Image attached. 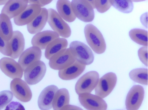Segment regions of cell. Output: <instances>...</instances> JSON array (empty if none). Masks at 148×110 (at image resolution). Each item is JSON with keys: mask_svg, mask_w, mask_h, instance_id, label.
Returning <instances> with one entry per match:
<instances>
[{"mask_svg": "<svg viewBox=\"0 0 148 110\" xmlns=\"http://www.w3.org/2000/svg\"><path fill=\"white\" fill-rule=\"evenodd\" d=\"M84 33L87 42L96 53H104L106 45L103 37L100 31L91 24L86 25L84 28Z\"/></svg>", "mask_w": 148, "mask_h": 110, "instance_id": "1", "label": "cell"}, {"mask_svg": "<svg viewBox=\"0 0 148 110\" xmlns=\"http://www.w3.org/2000/svg\"><path fill=\"white\" fill-rule=\"evenodd\" d=\"M69 49L75 60L80 63L86 65L93 62V54L90 48L84 43L73 41L70 44Z\"/></svg>", "mask_w": 148, "mask_h": 110, "instance_id": "2", "label": "cell"}, {"mask_svg": "<svg viewBox=\"0 0 148 110\" xmlns=\"http://www.w3.org/2000/svg\"><path fill=\"white\" fill-rule=\"evenodd\" d=\"M46 67L43 61H36L27 66L24 71L25 82L28 85L36 84L40 81L44 76Z\"/></svg>", "mask_w": 148, "mask_h": 110, "instance_id": "3", "label": "cell"}, {"mask_svg": "<svg viewBox=\"0 0 148 110\" xmlns=\"http://www.w3.org/2000/svg\"><path fill=\"white\" fill-rule=\"evenodd\" d=\"M47 10L48 15L47 21L53 31L62 37H69L71 30L67 23L55 10L51 8Z\"/></svg>", "mask_w": 148, "mask_h": 110, "instance_id": "4", "label": "cell"}, {"mask_svg": "<svg viewBox=\"0 0 148 110\" xmlns=\"http://www.w3.org/2000/svg\"><path fill=\"white\" fill-rule=\"evenodd\" d=\"M71 5L76 17L85 22L93 20L95 16L94 9L88 0H73Z\"/></svg>", "mask_w": 148, "mask_h": 110, "instance_id": "5", "label": "cell"}, {"mask_svg": "<svg viewBox=\"0 0 148 110\" xmlns=\"http://www.w3.org/2000/svg\"><path fill=\"white\" fill-rule=\"evenodd\" d=\"M99 73L95 71L88 72L82 76L76 82L75 90L79 95L90 93L96 87L99 79Z\"/></svg>", "mask_w": 148, "mask_h": 110, "instance_id": "6", "label": "cell"}, {"mask_svg": "<svg viewBox=\"0 0 148 110\" xmlns=\"http://www.w3.org/2000/svg\"><path fill=\"white\" fill-rule=\"evenodd\" d=\"M117 80L116 74L110 72L99 79L95 88L96 95L103 98L108 96L115 87Z\"/></svg>", "mask_w": 148, "mask_h": 110, "instance_id": "7", "label": "cell"}, {"mask_svg": "<svg viewBox=\"0 0 148 110\" xmlns=\"http://www.w3.org/2000/svg\"><path fill=\"white\" fill-rule=\"evenodd\" d=\"M69 48L62 50L52 56L49 60V65L52 69L59 70L68 67L75 61Z\"/></svg>", "mask_w": 148, "mask_h": 110, "instance_id": "8", "label": "cell"}, {"mask_svg": "<svg viewBox=\"0 0 148 110\" xmlns=\"http://www.w3.org/2000/svg\"><path fill=\"white\" fill-rule=\"evenodd\" d=\"M10 89L14 96L22 102H28L32 98V92L29 87L20 78H15L12 80Z\"/></svg>", "mask_w": 148, "mask_h": 110, "instance_id": "9", "label": "cell"}, {"mask_svg": "<svg viewBox=\"0 0 148 110\" xmlns=\"http://www.w3.org/2000/svg\"><path fill=\"white\" fill-rule=\"evenodd\" d=\"M145 91L143 87L139 85L133 86L128 92L125 100L127 110H138L143 100Z\"/></svg>", "mask_w": 148, "mask_h": 110, "instance_id": "10", "label": "cell"}, {"mask_svg": "<svg viewBox=\"0 0 148 110\" xmlns=\"http://www.w3.org/2000/svg\"><path fill=\"white\" fill-rule=\"evenodd\" d=\"M79 95L81 104L88 110H106L107 105L99 96L90 93H84Z\"/></svg>", "mask_w": 148, "mask_h": 110, "instance_id": "11", "label": "cell"}, {"mask_svg": "<svg viewBox=\"0 0 148 110\" xmlns=\"http://www.w3.org/2000/svg\"><path fill=\"white\" fill-rule=\"evenodd\" d=\"M0 69L7 76L14 79L21 78L23 70L19 64L14 59L3 57L0 59Z\"/></svg>", "mask_w": 148, "mask_h": 110, "instance_id": "12", "label": "cell"}, {"mask_svg": "<svg viewBox=\"0 0 148 110\" xmlns=\"http://www.w3.org/2000/svg\"><path fill=\"white\" fill-rule=\"evenodd\" d=\"M41 10V7L37 4H29L23 11L14 18V22L18 26L27 25L39 14Z\"/></svg>", "mask_w": 148, "mask_h": 110, "instance_id": "13", "label": "cell"}, {"mask_svg": "<svg viewBox=\"0 0 148 110\" xmlns=\"http://www.w3.org/2000/svg\"><path fill=\"white\" fill-rule=\"evenodd\" d=\"M58 90L54 85H49L40 93L38 100V104L41 110H49L52 108L53 100L55 94Z\"/></svg>", "mask_w": 148, "mask_h": 110, "instance_id": "14", "label": "cell"}, {"mask_svg": "<svg viewBox=\"0 0 148 110\" xmlns=\"http://www.w3.org/2000/svg\"><path fill=\"white\" fill-rule=\"evenodd\" d=\"M28 3L27 0H10L3 8L1 13L6 15L10 19L20 14L25 9Z\"/></svg>", "mask_w": 148, "mask_h": 110, "instance_id": "15", "label": "cell"}, {"mask_svg": "<svg viewBox=\"0 0 148 110\" xmlns=\"http://www.w3.org/2000/svg\"><path fill=\"white\" fill-rule=\"evenodd\" d=\"M41 56V50L37 47L32 46L23 52L19 57L18 63L24 71L30 64L40 60Z\"/></svg>", "mask_w": 148, "mask_h": 110, "instance_id": "16", "label": "cell"}, {"mask_svg": "<svg viewBox=\"0 0 148 110\" xmlns=\"http://www.w3.org/2000/svg\"><path fill=\"white\" fill-rule=\"evenodd\" d=\"M59 38V34L54 31H44L36 34L32 38L31 43L33 46L43 50L51 42Z\"/></svg>", "mask_w": 148, "mask_h": 110, "instance_id": "17", "label": "cell"}, {"mask_svg": "<svg viewBox=\"0 0 148 110\" xmlns=\"http://www.w3.org/2000/svg\"><path fill=\"white\" fill-rule=\"evenodd\" d=\"M12 50L10 57L13 59L18 58L24 51L25 41L23 35L20 31H13L12 36L9 41Z\"/></svg>", "mask_w": 148, "mask_h": 110, "instance_id": "18", "label": "cell"}, {"mask_svg": "<svg viewBox=\"0 0 148 110\" xmlns=\"http://www.w3.org/2000/svg\"><path fill=\"white\" fill-rule=\"evenodd\" d=\"M48 15V10L44 8H41L39 14L27 25V29L28 32L31 34H35L40 32L46 23Z\"/></svg>", "mask_w": 148, "mask_h": 110, "instance_id": "19", "label": "cell"}, {"mask_svg": "<svg viewBox=\"0 0 148 110\" xmlns=\"http://www.w3.org/2000/svg\"><path fill=\"white\" fill-rule=\"evenodd\" d=\"M86 65L76 61L71 65L64 69L60 70L58 75L61 79L69 80L79 76L84 71Z\"/></svg>", "mask_w": 148, "mask_h": 110, "instance_id": "20", "label": "cell"}, {"mask_svg": "<svg viewBox=\"0 0 148 110\" xmlns=\"http://www.w3.org/2000/svg\"><path fill=\"white\" fill-rule=\"evenodd\" d=\"M56 8L59 14L66 21L71 22L76 19L71 7V2L69 0L58 1Z\"/></svg>", "mask_w": 148, "mask_h": 110, "instance_id": "21", "label": "cell"}, {"mask_svg": "<svg viewBox=\"0 0 148 110\" xmlns=\"http://www.w3.org/2000/svg\"><path fill=\"white\" fill-rule=\"evenodd\" d=\"M68 41L64 38H59L55 39L46 47L45 53V58L49 60L54 55L60 51L66 48Z\"/></svg>", "mask_w": 148, "mask_h": 110, "instance_id": "22", "label": "cell"}, {"mask_svg": "<svg viewBox=\"0 0 148 110\" xmlns=\"http://www.w3.org/2000/svg\"><path fill=\"white\" fill-rule=\"evenodd\" d=\"M70 95L68 90L62 88L57 91L54 96L53 103V110H60L65 105L69 104Z\"/></svg>", "mask_w": 148, "mask_h": 110, "instance_id": "23", "label": "cell"}, {"mask_svg": "<svg viewBox=\"0 0 148 110\" xmlns=\"http://www.w3.org/2000/svg\"><path fill=\"white\" fill-rule=\"evenodd\" d=\"M10 19L5 14H0V36L4 40L9 41L13 34Z\"/></svg>", "mask_w": 148, "mask_h": 110, "instance_id": "24", "label": "cell"}, {"mask_svg": "<svg viewBox=\"0 0 148 110\" xmlns=\"http://www.w3.org/2000/svg\"><path fill=\"white\" fill-rule=\"evenodd\" d=\"M129 35L131 39L136 43L144 46H147V31L139 28L133 29L130 31Z\"/></svg>", "mask_w": 148, "mask_h": 110, "instance_id": "25", "label": "cell"}, {"mask_svg": "<svg viewBox=\"0 0 148 110\" xmlns=\"http://www.w3.org/2000/svg\"><path fill=\"white\" fill-rule=\"evenodd\" d=\"M129 76L133 81L141 84L147 85V69L139 68L133 69L130 72Z\"/></svg>", "mask_w": 148, "mask_h": 110, "instance_id": "26", "label": "cell"}, {"mask_svg": "<svg viewBox=\"0 0 148 110\" xmlns=\"http://www.w3.org/2000/svg\"><path fill=\"white\" fill-rule=\"evenodd\" d=\"M110 2L111 6L119 11L124 13H130L133 9V4L131 0H110Z\"/></svg>", "mask_w": 148, "mask_h": 110, "instance_id": "27", "label": "cell"}, {"mask_svg": "<svg viewBox=\"0 0 148 110\" xmlns=\"http://www.w3.org/2000/svg\"><path fill=\"white\" fill-rule=\"evenodd\" d=\"M13 98V94L9 90H4L0 92V110L7 106Z\"/></svg>", "mask_w": 148, "mask_h": 110, "instance_id": "28", "label": "cell"}, {"mask_svg": "<svg viewBox=\"0 0 148 110\" xmlns=\"http://www.w3.org/2000/svg\"><path fill=\"white\" fill-rule=\"evenodd\" d=\"M94 8L100 13H103L108 10L111 7V5L108 0H94Z\"/></svg>", "mask_w": 148, "mask_h": 110, "instance_id": "29", "label": "cell"}, {"mask_svg": "<svg viewBox=\"0 0 148 110\" xmlns=\"http://www.w3.org/2000/svg\"><path fill=\"white\" fill-rule=\"evenodd\" d=\"M0 52L5 56L10 57L12 54L9 41L4 40L0 36Z\"/></svg>", "mask_w": 148, "mask_h": 110, "instance_id": "30", "label": "cell"}, {"mask_svg": "<svg viewBox=\"0 0 148 110\" xmlns=\"http://www.w3.org/2000/svg\"><path fill=\"white\" fill-rule=\"evenodd\" d=\"M138 55L141 61L145 66H147V46H144L139 49L138 51Z\"/></svg>", "mask_w": 148, "mask_h": 110, "instance_id": "31", "label": "cell"}, {"mask_svg": "<svg viewBox=\"0 0 148 110\" xmlns=\"http://www.w3.org/2000/svg\"><path fill=\"white\" fill-rule=\"evenodd\" d=\"M5 110H25V109L20 102L12 101L6 106Z\"/></svg>", "mask_w": 148, "mask_h": 110, "instance_id": "32", "label": "cell"}, {"mask_svg": "<svg viewBox=\"0 0 148 110\" xmlns=\"http://www.w3.org/2000/svg\"><path fill=\"white\" fill-rule=\"evenodd\" d=\"M52 0H28V3L30 4H35L38 5L41 7H43L50 3Z\"/></svg>", "mask_w": 148, "mask_h": 110, "instance_id": "33", "label": "cell"}, {"mask_svg": "<svg viewBox=\"0 0 148 110\" xmlns=\"http://www.w3.org/2000/svg\"><path fill=\"white\" fill-rule=\"evenodd\" d=\"M147 12L142 14L140 18V21L142 25L146 28H147Z\"/></svg>", "mask_w": 148, "mask_h": 110, "instance_id": "34", "label": "cell"}, {"mask_svg": "<svg viewBox=\"0 0 148 110\" xmlns=\"http://www.w3.org/2000/svg\"><path fill=\"white\" fill-rule=\"evenodd\" d=\"M60 110H84L81 108L75 105L68 104L63 107Z\"/></svg>", "mask_w": 148, "mask_h": 110, "instance_id": "35", "label": "cell"}, {"mask_svg": "<svg viewBox=\"0 0 148 110\" xmlns=\"http://www.w3.org/2000/svg\"><path fill=\"white\" fill-rule=\"evenodd\" d=\"M8 0H0V6L5 5Z\"/></svg>", "mask_w": 148, "mask_h": 110, "instance_id": "36", "label": "cell"}]
</instances>
